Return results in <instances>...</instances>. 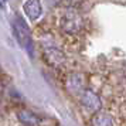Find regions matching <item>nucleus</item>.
<instances>
[{
	"instance_id": "1",
	"label": "nucleus",
	"mask_w": 126,
	"mask_h": 126,
	"mask_svg": "<svg viewBox=\"0 0 126 126\" xmlns=\"http://www.w3.org/2000/svg\"><path fill=\"white\" fill-rule=\"evenodd\" d=\"M13 29H14L16 38L21 44V47L27 50L30 55H33V50H34L33 48V37H31L29 26L26 24V21L21 16H16L14 21H13Z\"/></svg>"
},
{
	"instance_id": "2",
	"label": "nucleus",
	"mask_w": 126,
	"mask_h": 126,
	"mask_svg": "<svg viewBox=\"0 0 126 126\" xmlns=\"http://www.w3.org/2000/svg\"><path fill=\"white\" fill-rule=\"evenodd\" d=\"M61 29L68 33V34H75L82 29V18L75 10H68L61 18Z\"/></svg>"
},
{
	"instance_id": "3",
	"label": "nucleus",
	"mask_w": 126,
	"mask_h": 126,
	"mask_svg": "<svg viewBox=\"0 0 126 126\" xmlns=\"http://www.w3.org/2000/svg\"><path fill=\"white\" fill-rule=\"evenodd\" d=\"M81 103L85 109H88L89 112H94V113L99 112V109L102 106V101H101L99 95L92 89H84L81 92Z\"/></svg>"
},
{
	"instance_id": "4",
	"label": "nucleus",
	"mask_w": 126,
	"mask_h": 126,
	"mask_svg": "<svg viewBox=\"0 0 126 126\" xmlns=\"http://www.w3.org/2000/svg\"><path fill=\"white\" fill-rule=\"evenodd\" d=\"M23 12L31 21H35L43 14V6L40 0H26L23 4Z\"/></svg>"
},
{
	"instance_id": "5",
	"label": "nucleus",
	"mask_w": 126,
	"mask_h": 126,
	"mask_svg": "<svg viewBox=\"0 0 126 126\" xmlns=\"http://www.w3.org/2000/svg\"><path fill=\"white\" fill-rule=\"evenodd\" d=\"M44 57H46V61L51 64V65H61V64L65 61V55H64V52L61 50H58L57 47H46V50H44Z\"/></svg>"
},
{
	"instance_id": "6",
	"label": "nucleus",
	"mask_w": 126,
	"mask_h": 126,
	"mask_svg": "<svg viewBox=\"0 0 126 126\" xmlns=\"http://www.w3.org/2000/svg\"><path fill=\"white\" fill-rule=\"evenodd\" d=\"M17 119H18V122L24 126H38V123H40V118H38L34 112L29 110V109H21V110H18Z\"/></svg>"
},
{
	"instance_id": "7",
	"label": "nucleus",
	"mask_w": 126,
	"mask_h": 126,
	"mask_svg": "<svg viewBox=\"0 0 126 126\" xmlns=\"http://www.w3.org/2000/svg\"><path fill=\"white\" fill-rule=\"evenodd\" d=\"M68 91H71L72 94H81L84 91V77L81 74H71L67 82Z\"/></svg>"
},
{
	"instance_id": "8",
	"label": "nucleus",
	"mask_w": 126,
	"mask_h": 126,
	"mask_svg": "<svg viewBox=\"0 0 126 126\" xmlns=\"http://www.w3.org/2000/svg\"><path fill=\"white\" fill-rule=\"evenodd\" d=\"M92 125L94 126H113V118L108 113L96 112V115L92 119Z\"/></svg>"
},
{
	"instance_id": "9",
	"label": "nucleus",
	"mask_w": 126,
	"mask_h": 126,
	"mask_svg": "<svg viewBox=\"0 0 126 126\" xmlns=\"http://www.w3.org/2000/svg\"><path fill=\"white\" fill-rule=\"evenodd\" d=\"M3 92V84H1V81H0V94Z\"/></svg>"
}]
</instances>
